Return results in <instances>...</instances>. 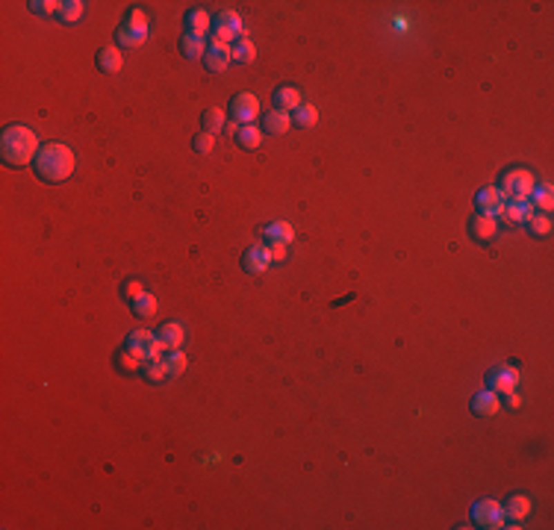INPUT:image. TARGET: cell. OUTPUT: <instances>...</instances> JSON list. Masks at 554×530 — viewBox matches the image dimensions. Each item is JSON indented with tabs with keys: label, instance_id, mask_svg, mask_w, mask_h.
I'll return each instance as SVG.
<instances>
[{
	"label": "cell",
	"instance_id": "obj_37",
	"mask_svg": "<svg viewBox=\"0 0 554 530\" xmlns=\"http://www.w3.org/2000/svg\"><path fill=\"white\" fill-rule=\"evenodd\" d=\"M142 292H145V286H142L139 280H127L124 286H121V295H124L127 301H136V297H139Z\"/></svg>",
	"mask_w": 554,
	"mask_h": 530
},
{
	"label": "cell",
	"instance_id": "obj_1",
	"mask_svg": "<svg viewBox=\"0 0 554 530\" xmlns=\"http://www.w3.org/2000/svg\"><path fill=\"white\" fill-rule=\"evenodd\" d=\"M74 165H77L74 150L68 145H62V141H48V145L39 148L32 168H36V177L44 183H65L74 174Z\"/></svg>",
	"mask_w": 554,
	"mask_h": 530
},
{
	"label": "cell",
	"instance_id": "obj_27",
	"mask_svg": "<svg viewBox=\"0 0 554 530\" xmlns=\"http://www.w3.org/2000/svg\"><path fill=\"white\" fill-rule=\"evenodd\" d=\"M201 124H204V132H216L218 130H225L227 127V121H225V109H218V106H209L207 112L201 115Z\"/></svg>",
	"mask_w": 554,
	"mask_h": 530
},
{
	"label": "cell",
	"instance_id": "obj_34",
	"mask_svg": "<svg viewBox=\"0 0 554 530\" xmlns=\"http://www.w3.org/2000/svg\"><path fill=\"white\" fill-rule=\"evenodd\" d=\"M165 362V371H169V377H180L186 371V353L183 351H171L169 357H162Z\"/></svg>",
	"mask_w": 554,
	"mask_h": 530
},
{
	"label": "cell",
	"instance_id": "obj_39",
	"mask_svg": "<svg viewBox=\"0 0 554 530\" xmlns=\"http://www.w3.org/2000/svg\"><path fill=\"white\" fill-rule=\"evenodd\" d=\"M507 406H510V410H519V406H522V398L516 392H507Z\"/></svg>",
	"mask_w": 554,
	"mask_h": 530
},
{
	"label": "cell",
	"instance_id": "obj_5",
	"mask_svg": "<svg viewBox=\"0 0 554 530\" xmlns=\"http://www.w3.org/2000/svg\"><path fill=\"white\" fill-rule=\"evenodd\" d=\"M472 524L481 527V530H502L507 527V518H504V510L498 501H490L484 498L472 507Z\"/></svg>",
	"mask_w": 554,
	"mask_h": 530
},
{
	"label": "cell",
	"instance_id": "obj_12",
	"mask_svg": "<svg viewBox=\"0 0 554 530\" xmlns=\"http://www.w3.org/2000/svg\"><path fill=\"white\" fill-rule=\"evenodd\" d=\"M486 383H490L493 392H502V395L516 392V386H519V371H516L513 366H495V369L490 371V377H486Z\"/></svg>",
	"mask_w": 554,
	"mask_h": 530
},
{
	"label": "cell",
	"instance_id": "obj_36",
	"mask_svg": "<svg viewBox=\"0 0 554 530\" xmlns=\"http://www.w3.org/2000/svg\"><path fill=\"white\" fill-rule=\"evenodd\" d=\"M30 9H32L36 15H59L62 3H59V0H32Z\"/></svg>",
	"mask_w": 554,
	"mask_h": 530
},
{
	"label": "cell",
	"instance_id": "obj_7",
	"mask_svg": "<svg viewBox=\"0 0 554 530\" xmlns=\"http://www.w3.org/2000/svg\"><path fill=\"white\" fill-rule=\"evenodd\" d=\"M242 32H245V24H242L239 12H233V9H225V12H218L213 18V39L230 44V41H239Z\"/></svg>",
	"mask_w": 554,
	"mask_h": 530
},
{
	"label": "cell",
	"instance_id": "obj_19",
	"mask_svg": "<svg viewBox=\"0 0 554 530\" xmlns=\"http://www.w3.org/2000/svg\"><path fill=\"white\" fill-rule=\"evenodd\" d=\"M209 30H213V18H209L207 9H189V12H186V32L207 39Z\"/></svg>",
	"mask_w": 554,
	"mask_h": 530
},
{
	"label": "cell",
	"instance_id": "obj_18",
	"mask_svg": "<svg viewBox=\"0 0 554 530\" xmlns=\"http://www.w3.org/2000/svg\"><path fill=\"white\" fill-rule=\"evenodd\" d=\"M502 510H504V518H507V522H522V518H528L531 510H534V501H531L528 495H513V498L507 501Z\"/></svg>",
	"mask_w": 554,
	"mask_h": 530
},
{
	"label": "cell",
	"instance_id": "obj_24",
	"mask_svg": "<svg viewBox=\"0 0 554 530\" xmlns=\"http://www.w3.org/2000/svg\"><path fill=\"white\" fill-rule=\"evenodd\" d=\"M236 145H239L242 150H257V148L262 145V130H260V127H254V124L239 127V132H236Z\"/></svg>",
	"mask_w": 554,
	"mask_h": 530
},
{
	"label": "cell",
	"instance_id": "obj_20",
	"mask_svg": "<svg viewBox=\"0 0 554 530\" xmlns=\"http://www.w3.org/2000/svg\"><path fill=\"white\" fill-rule=\"evenodd\" d=\"M301 106V92L295 86H280L274 88V109H286V112H295Z\"/></svg>",
	"mask_w": 554,
	"mask_h": 530
},
{
	"label": "cell",
	"instance_id": "obj_35",
	"mask_svg": "<svg viewBox=\"0 0 554 530\" xmlns=\"http://www.w3.org/2000/svg\"><path fill=\"white\" fill-rule=\"evenodd\" d=\"M192 148H195V153H204V157H207V153H213V148H216V136H213V132H198V136L192 139Z\"/></svg>",
	"mask_w": 554,
	"mask_h": 530
},
{
	"label": "cell",
	"instance_id": "obj_29",
	"mask_svg": "<svg viewBox=\"0 0 554 530\" xmlns=\"http://www.w3.org/2000/svg\"><path fill=\"white\" fill-rule=\"evenodd\" d=\"M316 121H318V109L313 106V104H301L292 112V124H298V127H304V130H309V127H316Z\"/></svg>",
	"mask_w": 554,
	"mask_h": 530
},
{
	"label": "cell",
	"instance_id": "obj_31",
	"mask_svg": "<svg viewBox=\"0 0 554 530\" xmlns=\"http://www.w3.org/2000/svg\"><path fill=\"white\" fill-rule=\"evenodd\" d=\"M115 366H118V371H121V374H142V366H145V362H142V360L136 357V353H130V351L124 348V351L118 353Z\"/></svg>",
	"mask_w": 554,
	"mask_h": 530
},
{
	"label": "cell",
	"instance_id": "obj_4",
	"mask_svg": "<svg viewBox=\"0 0 554 530\" xmlns=\"http://www.w3.org/2000/svg\"><path fill=\"white\" fill-rule=\"evenodd\" d=\"M115 39H118V48H142L148 39V15L142 9H130L124 24L115 32Z\"/></svg>",
	"mask_w": 554,
	"mask_h": 530
},
{
	"label": "cell",
	"instance_id": "obj_21",
	"mask_svg": "<svg viewBox=\"0 0 554 530\" xmlns=\"http://www.w3.org/2000/svg\"><path fill=\"white\" fill-rule=\"evenodd\" d=\"M124 59H121V50L118 48H101L97 50V68L104 74H118Z\"/></svg>",
	"mask_w": 554,
	"mask_h": 530
},
{
	"label": "cell",
	"instance_id": "obj_28",
	"mask_svg": "<svg viewBox=\"0 0 554 530\" xmlns=\"http://www.w3.org/2000/svg\"><path fill=\"white\" fill-rule=\"evenodd\" d=\"M142 377H145L148 383H162V380H169V371H165V362H162V357L160 360H148L145 366H142Z\"/></svg>",
	"mask_w": 554,
	"mask_h": 530
},
{
	"label": "cell",
	"instance_id": "obj_32",
	"mask_svg": "<svg viewBox=\"0 0 554 530\" xmlns=\"http://www.w3.org/2000/svg\"><path fill=\"white\" fill-rule=\"evenodd\" d=\"M525 227H528L531 236H548L551 233V218L546 213H534L525 221Z\"/></svg>",
	"mask_w": 554,
	"mask_h": 530
},
{
	"label": "cell",
	"instance_id": "obj_11",
	"mask_svg": "<svg viewBox=\"0 0 554 530\" xmlns=\"http://www.w3.org/2000/svg\"><path fill=\"white\" fill-rule=\"evenodd\" d=\"M204 62H207V71L221 74L230 62H233V48H230V44H225V41H218V39H213V41L207 44Z\"/></svg>",
	"mask_w": 554,
	"mask_h": 530
},
{
	"label": "cell",
	"instance_id": "obj_3",
	"mask_svg": "<svg viewBox=\"0 0 554 530\" xmlns=\"http://www.w3.org/2000/svg\"><path fill=\"white\" fill-rule=\"evenodd\" d=\"M537 186V177L531 174L528 168H510L502 174V183H498V189L507 201H528L531 192H534Z\"/></svg>",
	"mask_w": 554,
	"mask_h": 530
},
{
	"label": "cell",
	"instance_id": "obj_15",
	"mask_svg": "<svg viewBox=\"0 0 554 530\" xmlns=\"http://www.w3.org/2000/svg\"><path fill=\"white\" fill-rule=\"evenodd\" d=\"M498 410H502V398H498V392H493L490 386L472 398V413H475V415L490 418V415H495Z\"/></svg>",
	"mask_w": 554,
	"mask_h": 530
},
{
	"label": "cell",
	"instance_id": "obj_9",
	"mask_svg": "<svg viewBox=\"0 0 554 530\" xmlns=\"http://www.w3.org/2000/svg\"><path fill=\"white\" fill-rule=\"evenodd\" d=\"M271 265H274L271 251H269V245H262V242L251 245L245 253H242V271L245 274H265Z\"/></svg>",
	"mask_w": 554,
	"mask_h": 530
},
{
	"label": "cell",
	"instance_id": "obj_17",
	"mask_svg": "<svg viewBox=\"0 0 554 530\" xmlns=\"http://www.w3.org/2000/svg\"><path fill=\"white\" fill-rule=\"evenodd\" d=\"M262 127H265V132H271V136H283V132L292 127V112H286V109H271V112L262 115Z\"/></svg>",
	"mask_w": 554,
	"mask_h": 530
},
{
	"label": "cell",
	"instance_id": "obj_8",
	"mask_svg": "<svg viewBox=\"0 0 554 530\" xmlns=\"http://www.w3.org/2000/svg\"><path fill=\"white\" fill-rule=\"evenodd\" d=\"M475 206H478V215H490V218H498L504 215V206H507V197L502 195L498 186H486L475 195Z\"/></svg>",
	"mask_w": 554,
	"mask_h": 530
},
{
	"label": "cell",
	"instance_id": "obj_30",
	"mask_svg": "<svg viewBox=\"0 0 554 530\" xmlns=\"http://www.w3.org/2000/svg\"><path fill=\"white\" fill-rule=\"evenodd\" d=\"M254 59H257V48H254L251 39H239L233 44V62L236 65H251Z\"/></svg>",
	"mask_w": 554,
	"mask_h": 530
},
{
	"label": "cell",
	"instance_id": "obj_38",
	"mask_svg": "<svg viewBox=\"0 0 554 530\" xmlns=\"http://www.w3.org/2000/svg\"><path fill=\"white\" fill-rule=\"evenodd\" d=\"M289 245H269V251H271V259L274 262H286V257H289V251H286Z\"/></svg>",
	"mask_w": 554,
	"mask_h": 530
},
{
	"label": "cell",
	"instance_id": "obj_2",
	"mask_svg": "<svg viewBox=\"0 0 554 530\" xmlns=\"http://www.w3.org/2000/svg\"><path fill=\"white\" fill-rule=\"evenodd\" d=\"M39 139L36 132L24 124H9L0 136V157H3L6 165L12 168H24V165L36 162V153H39Z\"/></svg>",
	"mask_w": 554,
	"mask_h": 530
},
{
	"label": "cell",
	"instance_id": "obj_13",
	"mask_svg": "<svg viewBox=\"0 0 554 530\" xmlns=\"http://www.w3.org/2000/svg\"><path fill=\"white\" fill-rule=\"evenodd\" d=\"M469 236L475 242H481V245H490V242L498 236V221L490 215H475L469 221Z\"/></svg>",
	"mask_w": 554,
	"mask_h": 530
},
{
	"label": "cell",
	"instance_id": "obj_6",
	"mask_svg": "<svg viewBox=\"0 0 554 530\" xmlns=\"http://www.w3.org/2000/svg\"><path fill=\"white\" fill-rule=\"evenodd\" d=\"M124 348H127L130 353H136V357H139L142 362H148V360H160V351H162L157 333H148V330H133V333H127Z\"/></svg>",
	"mask_w": 554,
	"mask_h": 530
},
{
	"label": "cell",
	"instance_id": "obj_23",
	"mask_svg": "<svg viewBox=\"0 0 554 530\" xmlns=\"http://www.w3.org/2000/svg\"><path fill=\"white\" fill-rule=\"evenodd\" d=\"M534 213L537 209L531 201H507V206H504V215H507V221H513V224H525Z\"/></svg>",
	"mask_w": 554,
	"mask_h": 530
},
{
	"label": "cell",
	"instance_id": "obj_10",
	"mask_svg": "<svg viewBox=\"0 0 554 530\" xmlns=\"http://www.w3.org/2000/svg\"><path fill=\"white\" fill-rule=\"evenodd\" d=\"M230 115H233V121L236 124H254L257 121V115H260V101H257V95H251V92H242V95H236L233 101H230Z\"/></svg>",
	"mask_w": 554,
	"mask_h": 530
},
{
	"label": "cell",
	"instance_id": "obj_25",
	"mask_svg": "<svg viewBox=\"0 0 554 530\" xmlns=\"http://www.w3.org/2000/svg\"><path fill=\"white\" fill-rule=\"evenodd\" d=\"M531 204H534V209H542V213H551V206H554V195H551V183H539V186H534V192H531V197H528Z\"/></svg>",
	"mask_w": 554,
	"mask_h": 530
},
{
	"label": "cell",
	"instance_id": "obj_16",
	"mask_svg": "<svg viewBox=\"0 0 554 530\" xmlns=\"http://www.w3.org/2000/svg\"><path fill=\"white\" fill-rule=\"evenodd\" d=\"M262 236L269 245H289L295 239V230H292L289 221H271V224L262 227Z\"/></svg>",
	"mask_w": 554,
	"mask_h": 530
},
{
	"label": "cell",
	"instance_id": "obj_14",
	"mask_svg": "<svg viewBox=\"0 0 554 530\" xmlns=\"http://www.w3.org/2000/svg\"><path fill=\"white\" fill-rule=\"evenodd\" d=\"M157 339H160L162 351H180L183 342H186V327H183L180 322H165V324L160 327Z\"/></svg>",
	"mask_w": 554,
	"mask_h": 530
},
{
	"label": "cell",
	"instance_id": "obj_22",
	"mask_svg": "<svg viewBox=\"0 0 554 530\" xmlns=\"http://www.w3.org/2000/svg\"><path fill=\"white\" fill-rule=\"evenodd\" d=\"M207 39H201V36H192V32H183L180 36V50H183V57L186 59H201L204 53H207Z\"/></svg>",
	"mask_w": 554,
	"mask_h": 530
},
{
	"label": "cell",
	"instance_id": "obj_33",
	"mask_svg": "<svg viewBox=\"0 0 554 530\" xmlns=\"http://www.w3.org/2000/svg\"><path fill=\"white\" fill-rule=\"evenodd\" d=\"M83 12H86L83 0H65L62 9H59V18L65 21V24H77V21L83 18Z\"/></svg>",
	"mask_w": 554,
	"mask_h": 530
},
{
	"label": "cell",
	"instance_id": "obj_26",
	"mask_svg": "<svg viewBox=\"0 0 554 530\" xmlns=\"http://www.w3.org/2000/svg\"><path fill=\"white\" fill-rule=\"evenodd\" d=\"M157 297H153L151 292H142L136 301H130V309H133V315H139V318H153L157 315Z\"/></svg>",
	"mask_w": 554,
	"mask_h": 530
}]
</instances>
